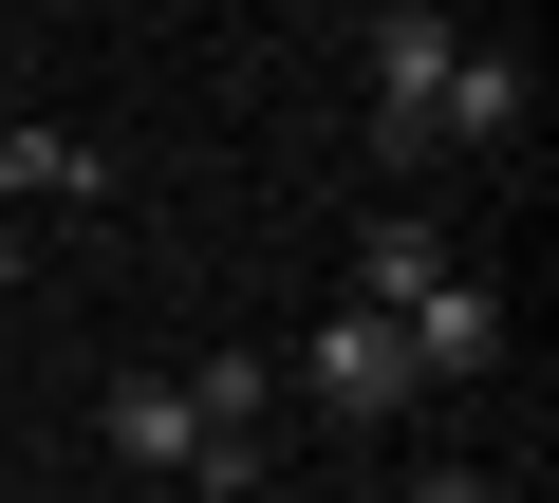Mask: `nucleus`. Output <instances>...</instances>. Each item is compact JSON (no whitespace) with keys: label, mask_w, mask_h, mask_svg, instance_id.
Returning a JSON list of instances; mask_svg holds the SVG:
<instances>
[{"label":"nucleus","mask_w":559,"mask_h":503,"mask_svg":"<svg viewBox=\"0 0 559 503\" xmlns=\"http://www.w3.org/2000/svg\"><path fill=\"white\" fill-rule=\"evenodd\" d=\"M448 57H466V20H448V0H373V20H355V94H373V168H429V94H448Z\"/></svg>","instance_id":"nucleus-1"},{"label":"nucleus","mask_w":559,"mask_h":503,"mask_svg":"<svg viewBox=\"0 0 559 503\" xmlns=\"http://www.w3.org/2000/svg\"><path fill=\"white\" fill-rule=\"evenodd\" d=\"M411 392H429V373H411V336H392V318H355V299L280 355V410H318V429H392Z\"/></svg>","instance_id":"nucleus-2"},{"label":"nucleus","mask_w":559,"mask_h":503,"mask_svg":"<svg viewBox=\"0 0 559 503\" xmlns=\"http://www.w3.org/2000/svg\"><path fill=\"white\" fill-rule=\"evenodd\" d=\"M112 205V149L57 131V112H0V224H94Z\"/></svg>","instance_id":"nucleus-3"},{"label":"nucleus","mask_w":559,"mask_h":503,"mask_svg":"<svg viewBox=\"0 0 559 503\" xmlns=\"http://www.w3.org/2000/svg\"><path fill=\"white\" fill-rule=\"evenodd\" d=\"M94 429H112V466H131V484H187V466H205L187 373H112V410H94Z\"/></svg>","instance_id":"nucleus-4"},{"label":"nucleus","mask_w":559,"mask_h":503,"mask_svg":"<svg viewBox=\"0 0 559 503\" xmlns=\"http://www.w3.org/2000/svg\"><path fill=\"white\" fill-rule=\"evenodd\" d=\"M522 112H540V75L466 38V57H448V94H429V149H522Z\"/></svg>","instance_id":"nucleus-5"},{"label":"nucleus","mask_w":559,"mask_h":503,"mask_svg":"<svg viewBox=\"0 0 559 503\" xmlns=\"http://www.w3.org/2000/svg\"><path fill=\"white\" fill-rule=\"evenodd\" d=\"M392 336H411V373H429V392H448V373H485V355H503V299H485V280H466V262H448V280H429V299H411V318H392Z\"/></svg>","instance_id":"nucleus-6"},{"label":"nucleus","mask_w":559,"mask_h":503,"mask_svg":"<svg viewBox=\"0 0 559 503\" xmlns=\"http://www.w3.org/2000/svg\"><path fill=\"white\" fill-rule=\"evenodd\" d=\"M168 373H187L205 447H280V355H242V336H224V355H168Z\"/></svg>","instance_id":"nucleus-7"},{"label":"nucleus","mask_w":559,"mask_h":503,"mask_svg":"<svg viewBox=\"0 0 559 503\" xmlns=\"http://www.w3.org/2000/svg\"><path fill=\"white\" fill-rule=\"evenodd\" d=\"M429 280H448V242H429L411 205H373V242H355V318H411Z\"/></svg>","instance_id":"nucleus-8"},{"label":"nucleus","mask_w":559,"mask_h":503,"mask_svg":"<svg viewBox=\"0 0 559 503\" xmlns=\"http://www.w3.org/2000/svg\"><path fill=\"white\" fill-rule=\"evenodd\" d=\"M411 503H503V484H485V466H429V484H411Z\"/></svg>","instance_id":"nucleus-9"},{"label":"nucleus","mask_w":559,"mask_h":503,"mask_svg":"<svg viewBox=\"0 0 559 503\" xmlns=\"http://www.w3.org/2000/svg\"><path fill=\"white\" fill-rule=\"evenodd\" d=\"M0 280H20V224H0Z\"/></svg>","instance_id":"nucleus-10"}]
</instances>
